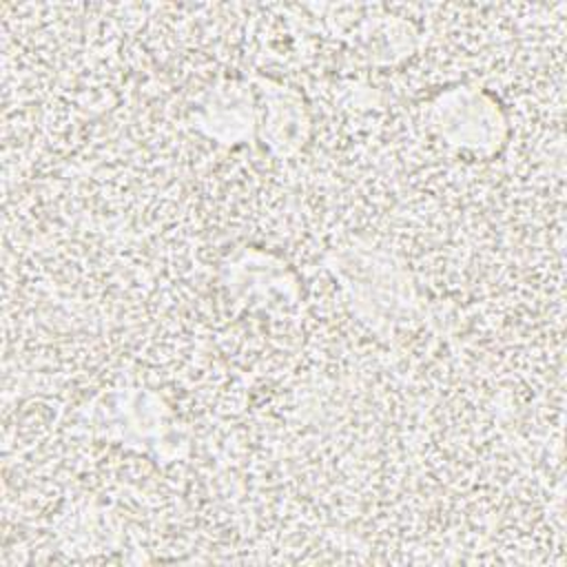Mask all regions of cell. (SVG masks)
Returning <instances> with one entry per match:
<instances>
[{
  "mask_svg": "<svg viewBox=\"0 0 567 567\" xmlns=\"http://www.w3.org/2000/svg\"><path fill=\"white\" fill-rule=\"evenodd\" d=\"M323 268L337 279L359 321L385 341L421 326L445 328L405 261L385 248L346 244L323 255Z\"/></svg>",
  "mask_w": 567,
  "mask_h": 567,
  "instance_id": "6da1fadb",
  "label": "cell"
},
{
  "mask_svg": "<svg viewBox=\"0 0 567 567\" xmlns=\"http://www.w3.org/2000/svg\"><path fill=\"white\" fill-rule=\"evenodd\" d=\"M73 419L91 439L120 443L164 465L184 458L190 450L188 430L171 405L140 385L100 390Z\"/></svg>",
  "mask_w": 567,
  "mask_h": 567,
  "instance_id": "7a4b0ae2",
  "label": "cell"
},
{
  "mask_svg": "<svg viewBox=\"0 0 567 567\" xmlns=\"http://www.w3.org/2000/svg\"><path fill=\"white\" fill-rule=\"evenodd\" d=\"M430 131L450 148L474 157H494L509 137L501 102L485 89L456 84L439 91L425 109Z\"/></svg>",
  "mask_w": 567,
  "mask_h": 567,
  "instance_id": "3957f363",
  "label": "cell"
},
{
  "mask_svg": "<svg viewBox=\"0 0 567 567\" xmlns=\"http://www.w3.org/2000/svg\"><path fill=\"white\" fill-rule=\"evenodd\" d=\"M219 281L239 306L268 315H286L303 299L297 272L272 252L241 248L219 266Z\"/></svg>",
  "mask_w": 567,
  "mask_h": 567,
  "instance_id": "277c9868",
  "label": "cell"
},
{
  "mask_svg": "<svg viewBox=\"0 0 567 567\" xmlns=\"http://www.w3.org/2000/svg\"><path fill=\"white\" fill-rule=\"evenodd\" d=\"M188 120L208 140L224 146L257 137V100L248 80L221 78L188 106Z\"/></svg>",
  "mask_w": 567,
  "mask_h": 567,
  "instance_id": "5b68a950",
  "label": "cell"
},
{
  "mask_svg": "<svg viewBox=\"0 0 567 567\" xmlns=\"http://www.w3.org/2000/svg\"><path fill=\"white\" fill-rule=\"evenodd\" d=\"M257 100V137L279 159L295 157L310 137L303 95L270 78H248Z\"/></svg>",
  "mask_w": 567,
  "mask_h": 567,
  "instance_id": "8992f818",
  "label": "cell"
},
{
  "mask_svg": "<svg viewBox=\"0 0 567 567\" xmlns=\"http://www.w3.org/2000/svg\"><path fill=\"white\" fill-rule=\"evenodd\" d=\"M354 47L377 64H392L410 55L414 49V29L399 18L365 20L354 31Z\"/></svg>",
  "mask_w": 567,
  "mask_h": 567,
  "instance_id": "52a82bcc",
  "label": "cell"
}]
</instances>
